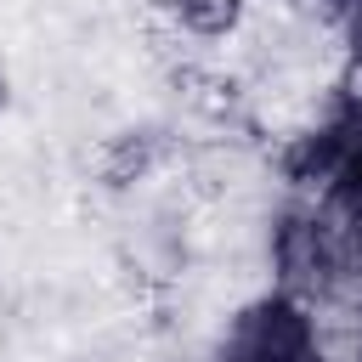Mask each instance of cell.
<instances>
[{
  "instance_id": "6da1fadb",
  "label": "cell",
  "mask_w": 362,
  "mask_h": 362,
  "mask_svg": "<svg viewBox=\"0 0 362 362\" xmlns=\"http://www.w3.org/2000/svg\"><path fill=\"white\" fill-rule=\"evenodd\" d=\"M158 153H164V130H153V124L119 130V136L96 153V181H102L107 192H124V187H136V181L158 164Z\"/></svg>"
},
{
  "instance_id": "7a4b0ae2",
  "label": "cell",
  "mask_w": 362,
  "mask_h": 362,
  "mask_svg": "<svg viewBox=\"0 0 362 362\" xmlns=\"http://www.w3.org/2000/svg\"><path fill=\"white\" fill-rule=\"evenodd\" d=\"M181 96H187V107L192 113H204V119H215V124H226L232 113H238V102H243V90H238V79H226V74H209V68H181Z\"/></svg>"
},
{
  "instance_id": "3957f363",
  "label": "cell",
  "mask_w": 362,
  "mask_h": 362,
  "mask_svg": "<svg viewBox=\"0 0 362 362\" xmlns=\"http://www.w3.org/2000/svg\"><path fill=\"white\" fill-rule=\"evenodd\" d=\"M175 17H181L187 34H198V40H221V34H232V28L243 23V0H181Z\"/></svg>"
},
{
  "instance_id": "277c9868",
  "label": "cell",
  "mask_w": 362,
  "mask_h": 362,
  "mask_svg": "<svg viewBox=\"0 0 362 362\" xmlns=\"http://www.w3.org/2000/svg\"><path fill=\"white\" fill-rule=\"evenodd\" d=\"M283 6H294V11H305V17H334V11H345V0H283Z\"/></svg>"
},
{
  "instance_id": "5b68a950",
  "label": "cell",
  "mask_w": 362,
  "mask_h": 362,
  "mask_svg": "<svg viewBox=\"0 0 362 362\" xmlns=\"http://www.w3.org/2000/svg\"><path fill=\"white\" fill-rule=\"evenodd\" d=\"M11 107V79H6V68H0V113Z\"/></svg>"
},
{
  "instance_id": "8992f818",
  "label": "cell",
  "mask_w": 362,
  "mask_h": 362,
  "mask_svg": "<svg viewBox=\"0 0 362 362\" xmlns=\"http://www.w3.org/2000/svg\"><path fill=\"white\" fill-rule=\"evenodd\" d=\"M147 6H153V11H175L181 0H147Z\"/></svg>"
}]
</instances>
